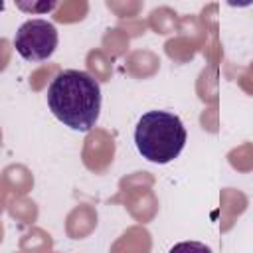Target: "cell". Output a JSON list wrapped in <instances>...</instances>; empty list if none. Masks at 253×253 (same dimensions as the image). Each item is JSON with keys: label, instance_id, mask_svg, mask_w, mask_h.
<instances>
[{"label": "cell", "instance_id": "6", "mask_svg": "<svg viewBox=\"0 0 253 253\" xmlns=\"http://www.w3.org/2000/svg\"><path fill=\"white\" fill-rule=\"evenodd\" d=\"M2 8H4V4H2V2H0V10H2Z\"/></svg>", "mask_w": 253, "mask_h": 253}, {"label": "cell", "instance_id": "3", "mask_svg": "<svg viewBox=\"0 0 253 253\" xmlns=\"http://www.w3.org/2000/svg\"><path fill=\"white\" fill-rule=\"evenodd\" d=\"M57 40V30L51 22L43 18H32L18 28L14 36V47L26 61H42L55 51Z\"/></svg>", "mask_w": 253, "mask_h": 253}, {"label": "cell", "instance_id": "5", "mask_svg": "<svg viewBox=\"0 0 253 253\" xmlns=\"http://www.w3.org/2000/svg\"><path fill=\"white\" fill-rule=\"evenodd\" d=\"M18 6L22 10H32V12H49L55 8V2H42V4H32V6H26L22 2H18Z\"/></svg>", "mask_w": 253, "mask_h": 253}, {"label": "cell", "instance_id": "4", "mask_svg": "<svg viewBox=\"0 0 253 253\" xmlns=\"http://www.w3.org/2000/svg\"><path fill=\"white\" fill-rule=\"evenodd\" d=\"M170 253H213V251L202 241H180L170 249Z\"/></svg>", "mask_w": 253, "mask_h": 253}, {"label": "cell", "instance_id": "2", "mask_svg": "<svg viewBox=\"0 0 253 253\" xmlns=\"http://www.w3.org/2000/svg\"><path fill=\"white\" fill-rule=\"evenodd\" d=\"M186 126L178 115L168 111H148L134 126L136 150L154 164H168L186 146Z\"/></svg>", "mask_w": 253, "mask_h": 253}, {"label": "cell", "instance_id": "1", "mask_svg": "<svg viewBox=\"0 0 253 253\" xmlns=\"http://www.w3.org/2000/svg\"><path fill=\"white\" fill-rule=\"evenodd\" d=\"M53 117L77 132H89L101 113V85L87 71L63 69L47 87Z\"/></svg>", "mask_w": 253, "mask_h": 253}]
</instances>
